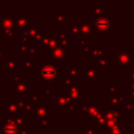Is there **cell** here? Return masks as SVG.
I'll use <instances>...</instances> for the list:
<instances>
[{
    "mask_svg": "<svg viewBox=\"0 0 134 134\" xmlns=\"http://www.w3.org/2000/svg\"><path fill=\"white\" fill-rule=\"evenodd\" d=\"M40 69L41 76L45 83H51L56 79V62H52V63H41Z\"/></svg>",
    "mask_w": 134,
    "mask_h": 134,
    "instance_id": "6da1fadb",
    "label": "cell"
},
{
    "mask_svg": "<svg viewBox=\"0 0 134 134\" xmlns=\"http://www.w3.org/2000/svg\"><path fill=\"white\" fill-rule=\"evenodd\" d=\"M94 27L97 32H110V19L106 12L95 15V24Z\"/></svg>",
    "mask_w": 134,
    "mask_h": 134,
    "instance_id": "7a4b0ae2",
    "label": "cell"
},
{
    "mask_svg": "<svg viewBox=\"0 0 134 134\" xmlns=\"http://www.w3.org/2000/svg\"><path fill=\"white\" fill-rule=\"evenodd\" d=\"M69 51L68 50H65L64 48H63V47H56L55 49H53V50H52L50 52V53H49L48 57L50 58V59H52V61L53 62H57V61H61L62 63H64L65 60H64V57L66 54H69Z\"/></svg>",
    "mask_w": 134,
    "mask_h": 134,
    "instance_id": "3957f363",
    "label": "cell"
},
{
    "mask_svg": "<svg viewBox=\"0 0 134 134\" xmlns=\"http://www.w3.org/2000/svg\"><path fill=\"white\" fill-rule=\"evenodd\" d=\"M131 51H121L117 54V63L120 66H131Z\"/></svg>",
    "mask_w": 134,
    "mask_h": 134,
    "instance_id": "277c9868",
    "label": "cell"
},
{
    "mask_svg": "<svg viewBox=\"0 0 134 134\" xmlns=\"http://www.w3.org/2000/svg\"><path fill=\"white\" fill-rule=\"evenodd\" d=\"M21 130L23 129L17 126L15 122H3V134H19Z\"/></svg>",
    "mask_w": 134,
    "mask_h": 134,
    "instance_id": "5b68a950",
    "label": "cell"
},
{
    "mask_svg": "<svg viewBox=\"0 0 134 134\" xmlns=\"http://www.w3.org/2000/svg\"><path fill=\"white\" fill-rule=\"evenodd\" d=\"M79 29V33L82 34V36L84 38H89L91 33H96L97 32V30H96V28L91 25L88 22H84L78 27Z\"/></svg>",
    "mask_w": 134,
    "mask_h": 134,
    "instance_id": "8992f818",
    "label": "cell"
},
{
    "mask_svg": "<svg viewBox=\"0 0 134 134\" xmlns=\"http://www.w3.org/2000/svg\"><path fill=\"white\" fill-rule=\"evenodd\" d=\"M27 80L22 79L19 82H15V96H25L28 94V87H27Z\"/></svg>",
    "mask_w": 134,
    "mask_h": 134,
    "instance_id": "52a82bcc",
    "label": "cell"
},
{
    "mask_svg": "<svg viewBox=\"0 0 134 134\" xmlns=\"http://www.w3.org/2000/svg\"><path fill=\"white\" fill-rule=\"evenodd\" d=\"M86 115L90 118V120L95 121L97 119L100 118L103 115L102 111L100 109H98V106L97 105H89L86 111Z\"/></svg>",
    "mask_w": 134,
    "mask_h": 134,
    "instance_id": "ba28073f",
    "label": "cell"
},
{
    "mask_svg": "<svg viewBox=\"0 0 134 134\" xmlns=\"http://www.w3.org/2000/svg\"><path fill=\"white\" fill-rule=\"evenodd\" d=\"M14 27L17 29L26 30L27 28L31 27V21L29 20L26 17H19L14 21Z\"/></svg>",
    "mask_w": 134,
    "mask_h": 134,
    "instance_id": "9c48e42d",
    "label": "cell"
},
{
    "mask_svg": "<svg viewBox=\"0 0 134 134\" xmlns=\"http://www.w3.org/2000/svg\"><path fill=\"white\" fill-rule=\"evenodd\" d=\"M66 90L69 93L70 97L74 100H80L82 98V94H81V89L77 85H73L70 87H66Z\"/></svg>",
    "mask_w": 134,
    "mask_h": 134,
    "instance_id": "30bf717a",
    "label": "cell"
},
{
    "mask_svg": "<svg viewBox=\"0 0 134 134\" xmlns=\"http://www.w3.org/2000/svg\"><path fill=\"white\" fill-rule=\"evenodd\" d=\"M57 41H58V43L62 45L63 48L66 46H69L70 43H69V34L67 33L64 30H62L59 33H57Z\"/></svg>",
    "mask_w": 134,
    "mask_h": 134,
    "instance_id": "8fae6325",
    "label": "cell"
},
{
    "mask_svg": "<svg viewBox=\"0 0 134 134\" xmlns=\"http://www.w3.org/2000/svg\"><path fill=\"white\" fill-rule=\"evenodd\" d=\"M14 19H15L12 17H4L1 19V21H0V29L2 30L3 32L13 29Z\"/></svg>",
    "mask_w": 134,
    "mask_h": 134,
    "instance_id": "7c38bea8",
    "label": "cell"
},
{
    "mask_svg": "<svg viewBox=\"0 0 134 134\" xmlns=\"http://www.w3.org/2000/svg\"><path fill=\"white\" fill-rule=\"evenodd\" d=\"M104 54H107V51L103 50L102 46H92L90 50L89 55L90 58H97L101 57Z\"/></svg>",
    "mask_w": 134,
    "mask_h": 134,
    "instance_id": "4fadbf2b",
    "label": "cell"
},
{
    "mask_svg": "<svg viewBox=\"0 0 134 134\" xmlns=\"http://www.w3.org/2000/svg\"><path fill=\"white\" fill-rule=\"evenodd\" d=\"M86 78L90 79V80H93V79H98V66L86 68Z\"/></svg>",
    "mask_w": 134,
    "mask_h": 134,
    "instance_id": "5bb4252c",
    "label": "cell"
},
{
    "mask_svg": "<svg viewBox=\"0 0 134 134\" xmlns=\"http://www.w3.org/2000/svg\"><path fill=\"white\" fill-rule=\"evenodd\" d=\"M35 109H36V116L39 117L40 119H42V118H46L47 113H48L49 106L48 105L39 106V107H37Z\"/></svg>",
    "mask_w": 134,
    "mask_h": 134,
    "instance_id": "9a60e30c",
    "label": "cell"
},
{
    "mask_svg": "<svg viewBox=\"0 0 134 134\" xmlns=\"http://www.w3.org/2000/svg\"><path fill=\"white\" fill-rule=\"evenodd\" d=\"M6 105H7V108H8L7 111L9 114H11V116H14L16 113L19 112V108H18V106H17V103L13 102V101L8 100Z\"/></svg>",
    "mask_w": 134,
    "mask_h": 134,
    "instance_id": "2e32d148",
    "label": "cell"
},
{
    "mask_svg": "<svg viewBox=\"0 0 134 134\" xmlns=\"http://www.w3.org/2000/svg\"><path fill=\"white\" fill-rule=\"evenodd\" d=\"M36 66V63L32 62L31 59L30 58H25L23 62V70L24 71H30L32 67Z\"/></svg>",
    "mask_w": 134,
    "mask_h": 134,
    "instance_id": "e0dca14e",
    "label": "cell"
},
{
    "mask_svg": "<svg viewBox=\"0 0 134 134\" xmlns=\"http://www.w3.org/2000/svg\"><path fill=\"white\" fill-rule=\"evenodd\" d=\"M50 39L51 38L49 37V34L48 33H45V34H42V36H41V45L43 46V48H44L45 51H49L48 49V45H49V41H50Z\"/></svg>",
    "mask_w": 134,
    "mask_h": 134,
    "instance_id": "ac0fdd59",
    "label": "cell"
},
{
    "mask_svg": "<svg viewBox=\"0 0 134 134\" xmlns=\"http://www.w3.org/2000/svg\"><path fill=\"white\" fill-rule=\"evenodd\" d=\"M74 80H75V79H74L73 77L70 76L69 75H65V76H64V78L62 79L61 83H62V84L64 85V86H66V87H70V86H73V82H74Z\"/></svg>",
    "mask_w": 134,
    "mask_h": 134,
    "instance_id": "d6986e66",
    "label": "cell"
},
{
    "mask_svg": "<svg viewBox=\"0 0 134 134\" xmlns=\"http://www.w3.org/2000/svg\"><path fill=\"white\" fill-rule=\"evenodd\" d=\"M80 75H82V72L79 71L77 67H70L69 68V75L73 77L75 80H76L77 76Z\"/></svg>",
    "mask_w": 134,
    "mask_h": 134,
    "instance_id": "ffe728a7",
    "label": "cell"
},
{
    "mask_svg": "<svg viewBox=\"0 0 134 134\" xmlns=\"http://www.w3.org/2000/svg\"><path fill=\"white\" fill-rule=\"evenodd\" d=\"M38 31H39V30L33 26L30 27V28H27L26 30H24V37H27V38L32 37V36L35 33H37Z\"/></svg>",
    "mask_w": 134,
    "mask_h": 134,
    "instance_id": "44dd1931",
    "label": "cell"
},
{
    "mask_svg": "<svg viewBox=\"0 0 134 134\" xmlns=\"http://www.w3.org/2000/svg\"><path fill=\"white\" fill-rule=\"evenodd\" d=\"M15 123L17 126H19V128H22L23 126H26L27 123H28V119L25 117H18L15 119Z\"/></svg>",
    "mask_w": 134,
    "mask_h": 134,
    "instance_id": "7402d4cb",
    "label": "cell"
},
{
    "mask_svg": "<svg viewBox=\"0 0 134 134\" xmlns=\"http://www.w3.org/2000/svg\"><path fill=\"white\" fill-rule=\"evenodd\" d=\"M19 65V63H17L16 61H14V60H7L6 61L7 68H8V70H11V71L15 70Z\"/></svg>",
    "mask_w": 134,
    "mask_h": 134,
    "instance_id": "603a6c76",
    "label": "cell"
},
{
    "mask_svg": "<svg viewBox=\"0 0 134 134\" xmlns=\"http://www.w3.org/2000/svg\"><path fill=\"white\" fill-rule=\"evenodd\" d=\"M123 127L119 125V126H116L114 128L108 129V133L109 134H123Z\"/></svg>",
    "mask_w": 134,
    "mask_h": 134,
    "instance_id": "cb8c5ba5",
    "label": "cell"
},
{
    "mask_svg": "<svg viewBox=\"0 0 134 134\" xmlns=\"http://www.w3.org/2000/svg\"><path fill=\"white\" fill-rule=\"evenodd\" d=\"M33 108H36L35 107L32 105L31 101L30 100H25V108H23V111L25 113H31V110Z\"/></svg>",
    "mask_w": 134,
    "mask_h": 134,
    "instance_id": "d4e9b609",
    "label": "cell"
},
{
    "mask_svg": "<svg viewBox=\"0 0 134 134\" xmlns=\"http://www.w3.org/2000/svg\"><path fill=\"white\" fill-rule=\"evenodd\" d=\"M107 125V128L110 129V128H114L116 126H119V119H108L106 122Z\"/></svg>",
    "mask_w": 134,
    "mask_h": 134,
    "instance_id": "484cf974",
    "label": "cell"
},
{
    "mask_svg": "<svg viewBox=\"0 0 134 134\" xmlns=\"http://www.w3.org/2000/svg\"><path fill=\"white\" fill-rule=\"evenodd\" d=\"M40 129L41 130H48L49 129V119L47 118H42L40 120Z\"/></svg>",
    "mask_w": 134,
    "mask_h": 134,
    "instance_id": "4316f807",
    "label": "cell"
},
{
    "mask_svg": "<svg viewBox=\"0 0 134 134\" xmlns=\"http://www.w3.org/2000/svg\"><path fill=\"white\" fill-rule=\"evenodd\" d=\"M59 46V43H58V41L56 38H51L50 41H49V45H48V49L49 50H53L56 47Z\"/></svg>",
    "mask_w": 134,
    "mask_h": 134,
    "instance_id": "83f0119b",
    "label": "cell"
},
{
    "mask_svg": "<svg viewBox=\"0 0 134 134\" xmlns=\"http://www.w3.org/2000/svg\"><path fill=\"white\" fill-rule=\"evenodd\" d=\"M54 21H56L57 22L58 25H64L65 22H64V14H57V15L55 16V17L53 18Z\"/></svg>",
    "mask_w": 134,
    "mask_h": 134,
    "instance_id": "f1b7e54d",
    "label": "cell"
},
{
    "mask_svg": "<svg viewBox=\"0 0 134 134\" xmlns=\"http://www.w3.org/2000/svg\"><path fill=\"white\" fill-rule=\"evenodd\" d=\"M31 103H32V105H33L35 108H37L38 106H39V104H40V101H41V97H39V96H37L36 95V93L35 92H32V97H31Z\"/></svg>",
    "mask_w": 134,
    "mask_h": 134,
    "instance_id": "f546056e",
    "label": "cell"
},
{
    "mask_svg": "<svg viewBox=\"0 0 134 134\" xmlns=\"http://www.w3.org/2000/svg\"><path fill=\"white\" fill-rule=\"evenodd\" d=\"M102 5L99 4V5H95L94 8H92L90 9V12H94L96 13V15H99V14L103 13V8H102Z\"/></svg>",
    "mask_w": 134,
    "mask_h": 134,
    "instance_id": "4dcf8cb0",
    "label": "cell"
},
{
    "mask_svg": "<svg viewBox=\"0 0 134 134\" xmlns=\"http://www.w3.org/2000/svg\"><path fill=\"white\" fill-rule=\"evenodd\" d=\"M69 30H70V32H71V34L74 36V37H78V34H79L78 27L74 26V25H70V26H69Z\"/></svg>",
    "mask_w": 134,
    "mask_h": 134,
    "instance_id": "1f68e13d",
    "label": "cell"
},
{
    "mask_svg": "<svg viewBox=\"0 0 134 134\" xmlns=\"http://www.w3.org/2000/svg\"><path fill=\"white\" fill-rule=\"evenodd\" d=\"M95 125H97V126H102V125H106V122H107V119L104 117V116H101L100 118H98V119H97L95 121Z\"/></svg>",
    "mask_w": 134,
    "mask_h": 134,
    "instance_id": "d6a6232c",
    "label": "cell"
},
{
    "mask_svg": "<svg viewBox=\"0 0 134 134\" xmlns=\"http://www.w3.org/2000/svg\"><path fill=\"white\" fill-rule=\"evenodd\" d=\"M68 109H69V111L72 112V113H76L77 112V101L76 100L74 101V102L69 106Z\"/></svg>",
    "mask_w": 134,
    "mask_h": 134,
    "instance_id": "836d02e7",
    "label": "cell"
},
{
    "mask_svg": "<svg viewBox=\"0 0 134 134\" xmlns=\"http://www.w3.org/2000/svg\"><path fill=\"white\" fill-rule=\"evenodd\" d=\"M125 108L130 112H134V103L133 101L130 100L127 102V104L125 105Z\"/></svg>",
    "mask_w": 134,
    "mask_h": 134,
    "instance_id": "e575fe53",
    "label": "cell"
},
{
    "mask_svg": "<svg viewBox=\"0 0 134 134\" xmlns=\"http://www.w3.org/2000/svg\"><path fill=\"white\" fill-rule=\"evenodd\" d=\"M86 130L89 134H97V133H98V131H99L98 130H96L95 126H89V125H88V126H86Z\"/></svg>",
    "mask_w": 134,
    "mask_h": 134,
    "instance_id": "d590c367",
    "label": "cell"
},
{
    "mask_svg": "<svg viewBox=\"0 0 134 134\" xmlns=\"http://www.w3.org/2000/svg\"><path fill=\"white\" fill-rule=\"evenodd\" d=\"M110 62H111V60L108 59V58H107V59H103V58H100V59L98 60V64H99V66L105 67V66H107V64H108V63H109Z\"/></svg>",
    "mask_w": 134,
    "mask_h": 134,
    "instance_id": "8d00e7d4",
    "label": "cell"
},
{
    "mask_svg": "<svg viewBox=\"0 0 134 134\" xmlns=\"http://www.w3.org/2000/svg\"><path fill=\"white\" fill-rule=\"evenodd\" d=\"M41 36H42V34H41V33H40V31H38L37 33H35L31 37V41H33V42H35V41H41Z\"/></svg>",
    "mask_w": 134,
    "mask_h": 134,
    "instance_id": "74e56055",
    "label": "cell"
},
{
    "mask_svg": "<svg viewBox=\"0 0 134 134\" xmlns=\"http://www.w3.org/2000/svg\"><path fill=\"white\" fill-rule=\"evenodd\" d=\"M28 44V38L27 37H21L19 39V47L20 46H27Z\"/></svg>",
    "mask_w": 134,
    "mask_h": 134,
    "instance_id": "f35d334b",
    "label": "cell"
},
{
    "mask_svg": "<svg viewBox=\"0 0 134 134\" xmlns=\"http://www.w3.org/2000/svg\"><path fill=\"white\" fill-rule=\"evenodd\" d=\"M4 33L6 34L7 37H9V38H14L15 37V32H14V30L11 29V30H8L4 31Z\"/></svg>",
    "mask_w": 134,
    "mask_h": 134,
    "instance_id": "ab89813d",
    "label": "cell"
},
{
    "mask_svg": "<svg viewBox=\"0 0 134 134\" xmlns=\"http://www.w3.org/2000/svg\"><path fill=\"white\" fill-rule=\"evenodd\" d=\"M108 91H109L110 93H116V92H119V87H116L115 84H111L110 87L108 88Z\"/></svg>",
    "mask_w": 134,
    "mask_h": 134,
    "instance_id": "60d3db41",
    "label": "cell"
},
{
    "mask_svg": "<svg viewBox=\"0 0 134 134\" xmlns=\"http://www.w3.org/2000/svg\"><path fill=\"white\" fill-rule=\"evenodd\" d=\"M27 53L29 54H35L36 53V49L35 47L33 46H28V48H27Z\"/></svg>",
    "mask_w": 134,
    "mask_h": 134,
    "instance_id": "b9f144b4",
    "label": "cell"
},
{
    "mask_svg": "<svg viewBox=\"0 0 134 134\" xmlns=\"http://www.w3.org/2000/svg\"><path fill=\"white\" fill-rule=\"evenodd\" d=\"M77 41H78V44L80 45L81 47H85V44H86V39L82 37H78L77 38Z\"/></svg>",
    "mask_w": 134,
    "mask_h": 134,
    "instance_id": "7bdbcfd3",
    "label": "cell"
},
{
    "mask_svg": "<svg viewBox=\"0 0 134 134\" xmlns=\"http://www.w3.org/2000/svg\"><path fill=\"white\" fill-rule=\"evenodd\" d=\"M10 78L13 79V80H15L16 82H19V81H20V80H22V79H23V75H11V76H10Z\"/></svg>",
    "mask_w": 134,
    "mask_h": 134,
    "instance_id": "ee69618b",
    "label": "cell"
},
{
    "mask_svg": "<svg viewBox=\"0 0 134 134\" xmlns=\"http://www.w3.org/2000/svg\"><path fill=\"white\" fill-rule=\"evenodd\" d=\"M17 106L19 108V109H23L25 108V100L22 101V100H19L17 102Z\"/></svg>",
    "mask_w": 134,
    "mask_h": 134,
    "instance_id": "f6af8a7d",
    "label": "cell"
},
{
    "mask_svg": "<svg viewBox=\"0 0 134 134\" xmlns=\"http://www.w3.org/2000/svg\"><path fill=\"white\" fill-rule=\"evenodd\" d=\"M90 50H91V47L85 46V47H83V48H82V51H81V52H82V54L89 53V52H90Z\"/></svg>",
    "mask_w": 134,
    "mask_h": 134,
    "instance_id": "bcb514c9",
    "label": "cell"
},
{
    "mask_svg": "<svg viewBox=\"0 0 134 134\" xmlns=\"http://www.w3.org/2000/svg\"><path fill=\"white\" fill-rule=\"evenodd\" d=\"M44 94L45 96H48V97H52V91L51 88H45L44 89Z\"/></svg>",
    "mask_w": 134,
    "mask_h": 134,
    "instance_id": "7dc6e473",
    "label": "cell"
},
{
    "mask_svg": "<svg viewBox=\"0 0 134 134\" xmlns=\"http://www.w3.org/2000/svg\"><path fill=\"white\" fill-rule=\"evenodd\" d=\"M27 48H28V45H27V46L19 47V54H23V53H25V52H27Z\"/></svg>",
    "mask_w": 134,
    "mask_h": 134,
    "instance_id": "c3c4849f",
    "label": "cell"
},
{
    "mask_svg": "<svg viewBox=\"0 0 134 134\" xmlns=\"http://www.w3.org/2000/svg\"><path fill=\"white\" fill-rule=\"evenodd\" d=\"M88 106L89 105H82V112H84V113H86V111H87V108H88Z\"/></svg>",
    "mask_w": 134,
    "mask_h": 134,
    "instance_id": "681fc988",
    "label": "cell"
},
{
    "mask_svg": "<svg viewBox=\"0 0 134 134\" xmlns=\"http://www.w3.org/2000/svg\"><path fill=\"white\" fill-rule=\"evenodd\" d=\"M128 125H130V127H132L134 130V121H128Z\"/></svg>",
    "mask_w": 134,
    "mask_h": 134,
    "instance_id": "f907efd6",
    "label": "cell"
},
{
    "mask_svg": "<svg viewBox=\"0 0 134 134\" xmlns=\"http://www.w3.org/2000/svg\"><path fill=\"white\" fill-rule=\"evenodd\" d=\"M19 134H28V130H21Z\"/></svg>",
    "mask_w": 134,
    "mask_h": 134,
    "instance_id": "816d5d0a",
    "label": "cell"
},
{
    "mask_svg": "<svg viewBox=\"0 0 134 134\" xmlns=\"http://www.w3.org/2000/svg\"><path fill=\"white\" fill-rule=\"evenodd\" d=\"M105 129H107V125H102L98 127V130H105Z\"/></svg>",
    "mask_w": 134,
    "mask_h": 134,
    "instance_id": "f5cc1de1",
    "label": "cell"
},
{
    "mask_svg": "<svg viewBox=\"0 0 134 134\" xmlns=\"http://www.w3.org/2000/svg\"><path fill=\"white\" fill-rule=\"evenodd\" d=\"M1 58H2V51L0 50V67L2 66V61H1Z\"/></svg>",
    "mask_w": 134,
    "mask_h": 134,
    "instance_id": "db71d44e",
    "label": "cell"
},
{
    "mask_svg": "<svg viewBox=\"0 0 134 134\" xmlns=\"http://www.w3.org/2000/svg\"><path fill=\"white\" fill-rule=\"evenodd\" d=\"M79 134H89V133H88V132L86 131V130H82V132H81V133H79Z\"/></svg>",
    "mask_w": 134,
    "mask_h": 134,
    "instance_id": "11a10c76",
    "label": "cell"
},
{
    "mask_svg": "<svg viewBox=\"0 0 134 134\" xmlns=\"http://www.w3.org/2000/svg\"><path fill=\"white\" fill-rule=\"evenodd\" d=\"M2 108V101H0V108Z\"/></svg>",
    "mask_w": 134,
    "mask_h": 134,
    "instance_id": "9f6ffc18",
    "label": "cell"
},
{
    "mask_svg": "<svg viewBox=\"0 0 134 134\" xmlns=\"http://www.w3.org/2000/svg\"><path fill=\"white\" fill-rule=\"evenodd\" d=\"M131 134H134V130H132V133Z\"/></svg>",
    "mask_w": 134,
    "mask_h": 134,
    "instance_id": "6f0895ef",
    "label": "cell"
},
{
    "mask_svg": "<svg viewBox=\"0 0 134 134\" xmlns=\"http://www.w3.org/2000/svg\"><path fill=\"white\" fill-rule=\"evenodd\" d=\"M32 134H37V133H32Z\"/></svg>",
    "mask_w": 134,
    "mask_h": 134,
    "instance_id": "680465c9",
    "label": "cell"
}]
</instances>
